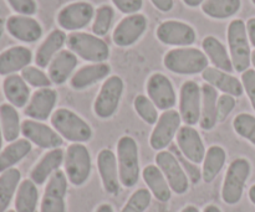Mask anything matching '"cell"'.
Returning a JSON list of instances; mask_svg holds the SVG:
<instances>
[{
    "label": "cell",
    "instance_id": "cell-1",
    "mask_svg": "<svg viewBox=\"0 0 255 212\" xmlns=\"http://www.w3.org/2000/svg\"><path fill=\"white\" fill-rule=\"evenodd\" d=\"M50 122L52 128L62 137V139L71 143H87L94 136L91 126L81 116L69 108H59L54 111Z\"/></svg>",
    "mask_w": 255,
    "mask_h": 212
},
{
    "label": "cell",
    "instance_id": "cell-2",
    "mask_svg": "<svg viewBox=\"0 0 255 212\" xmlns=\"http://www.w3.org/2000/svg\"><path fill=\"white\" fill-rule=\"evenodd\" d=\"M116 156L121 185L126 189L133 188L141 176L139 150L136 139L131 136L121 137L117 141Z\"/></svg>",
    "mask_w": 255,
    "mask_h": 212
},
{
    "label": "cell",
    "instance_id": "cell-3",
    "mask_svg": "<svg viewBox=\"0 0 255 212\" xmlns=\"http://www.w3.org/2000/svg\"><path fill=\"white\" fill-rule=\"evenodd\" d=\"M208 57L196 47H176L163 57V65L168 71L177 74H198L208 67Z\"/></svg>",
    "mask_w": 255,
    "mask_h": 212
},
{
    "label": "cell",
    "instance_id": "cell-4",
    "mask_svg": "<svg viewBox=\"0 0 255 212\" xmlns=\"http://www.w3.org/2000/svg\"><path fill=\"white\" fill-rule=\"evenodd\" d=\"M229 55L233 62L234 71L243 73L252 65L251 42L247 32V25L242 19L232 20L227 30Z\"/></svg>",
    "mask_w": 255,
    "mask_h": 212
},
{
    "label": "cell",
    "instance_id": "cell-5",
    "mask_svg": "<svg viewBox=\"0 0 255 212\" xmlns=\"http://www.w3.org/2000/svg\"><path fill=\"white\" fill-rule=\"evenodd\" d=\"M66 45L77 57L92 64L105 62L110 57L109 44L101 37L89 32H71L67 36Z\"/></svg>",
    "mask_w": 255,
    "mask_h": 212
},
{
    "label": "cell",
    "instance_id": "cell-6",
    "mask_svg": "<svg viewBox=\"0 0 255 212\" xmlns=\"http://www.w3.org/2000/svg\"><path fill=\"white\" fill-rule=\"evenodd\" d=\"M251 171L252 165L246 158H237L229 164L222 185V200L224 204L233 206L242 200Z\"/></svg>",
    "mask_w": 255,
    "mask_h": 212
},
{
    "label": "cell",
    "instance_id": "cell-7",
    "mask_svg": "<svg viewBox=\"0 0 255 212\" xmlns=\"http://www.w3.org/2000/svg\"><path fill=\"white\" fill-rule=\"evenodd\" d=\"M65 174L74 186H82L90 179L92 170L91 154L85 144L72 143L65 150Z\"/></svg>",
    "mask_w": 255,
    "mask_h": 212
},
{
    "label": "cell",
    "instance_id": "cell-8",
    "mask_svg": "<svg viewBox=\"0 0 255 212\" xmlns=\"http://www.w3.org/2000/svg\"><path fill=\"white\" fill-rule=\"evenodd\" d=\"M125 82L120 76H110L102 83L94 102V113L100 119L112 118L116 114L124 94Z\"/></svg>",
    "mask_w": 255,
    "mask_h": 212
},
{
    "label": "cell",
    "instance_id": "cell-9",
    "mask_svg": "<svg viewBox=\"0 0 255 212\" xmlns=\"http://www.w3.org/2000/svg\"><path fill=\"white\" fill-rule=\"evenodd\" d=\"M154 161L164 175L166 180L168 181L172 193L177 194V195H184L189 190L191 181H189L188 175L183 170L176 155L169 149L168 150L157 151Z\"/></svg>",
    "mask_w": 255,
    "mask_h": 212
},
{
    "label": "cell",
    "instance_id": "cell-10",
    "mask_svg": "<svg viewBox=\"0 0 255 212\" xmlns=\"http://www.w3.org/2000/svg\"><path fill=\"white\" fill-rule=\"evenodd\" d=\"M181 124L182 118L178 111L176 109L164 111L154 124V128L149 137L151 148L157 151L166 150L178 134V131L182 127Z\"/></svg>",
    "mask_w": 255,
    "mask_h": 212
},
{
    "label": "cell",
    "instance_id": "cell-11",
    "mask_svg": "<svg viewBox=\"0 0 255 212\" xmlns=\"http://www.w3.org/2000/svg\"><path fill=\"white\" fill-rule=\"evenodd\" d=\"M202 87L196 81H186L179 89L178 113L186 126L194 127L201 119Z\"/></svg>",
    "mask_w": 255,
    "mask_h": 212
},
{
    "label": "cell",
    "instance_id": "cell-12",
    "mask_svg": "<svg viewBox=\"0 0 255 212\" xmlns=\"http://www.w3.org/2000/svg\"><path fill=\"white\" fill-rule=\"evenodd\" d=\"M67 188L69 180L65 171H56L45 186L40 212H66Z\"/></svg>",
    "mask_w": 255,
    "mask_h": 212
},
{
    "label": "cell",
    "instance_id": "cell-13",
    "mask_svg": "<svg viewBox=\"0 0 255 212\" xmlns=\"http://www.w3.org/2000/svg\"><path fill=\"white\" fill-rule=\"evenodd\" d=\"M147 97L156 104L158 111H169L177 104V93L173 83L161 72L152 73L146 82Z\"/></svg>",
    "mask_w": 255,
    "mask_h": 212
},
{
    "label": "cell",
    "instance_id": "cell-14",
    "mask_svg": "<svg viewBox=\"0 0 255 212\" xmlns=\"http://www.w3.org/2000/svg\"><path fill=\"white\" fill-rule=\"evenodd\" d=\"M156 36L162 44L176 47H188L196 42V30L179 20H166L156 30Z\"/></svg>",
    "mask_w": 255,
    "mask_h": 212
},
{
    "label": "cell",
    "instance_id": "cell-15",
    "mask_svg": "<svg viewBox=\"0 0 255 212\" xmlns=\"http://www.w3.org/2000/svg\"><path fill=\"white\" fill-rule=\"evenodd\" d=\"M92 4L87 1H75L62 7L57 14V24L62 30L76 32L86 27L94 20Z\"/></svg>",
    "mask_w": 255,
    "mask_h": 212
},
{
    "label": "cell",
    "instance_id": "cell-16",
    "mask_svg": "<svg viewBox=\"0 0 255 212\" xmlns=\"http://www.w3.org/2000/svg\"><path fill=\"white\" fill-rule=\"evenodd\" d=\"M21 134L30 143L42 149L61 148L64 144L62 137L54 128L34 119L21 122Z\"/></svg>",
    "mask_w": 255,
    "mask_h": 212
},
{
    "label": "cell",
    "instance_id": "cell-17",
    "mask_svg": "<svg viewBox=\"0 0 255 212\" xmlns=\"http://www.w3.org/2000/svg\"><path fill=\"white\" fill-rule=\"evenodd\" d=\"M148 26V20L143 14H131L121 20L115 27L112 40L120 47H128L136 44Z\"/></svg>",
    "mask_w": 255,
    "mask_h": 212
},
{
    "label": "cell",
    "instance_id": "cell-18",
    "mask_svg": "<svg viewBox=\"0 0 255 212\" xmlns=\"http://www.w3.org/2000/svg\"><path fill=\"white\" fill-rule=\"evenodd\" d=\"M96 163L105 191L110 195L116 196L120 193L122 186L121 181H120L119 164H117L116 154L111 149H101L97 154Z\"/></svg>",
    "mask_w": 255,
    "mask_h": 212
},
{
    "label": "cell",
    "instance_id": "cell-19",
    "mask_svg": "<svg viewBox=\"0 0 255 212\" xmlns=\"http://www.w3.org/2000/svg\"><path fill=\"white\" fill-rule=\"evenodd\" d=\"M57 97L59 94H57L56 89L51 88V87L36 89L30 97L29 103L25 107V116L34 121H47L49 118H51L52 113H54Z\"/></svg>",
    "mask_w": 255,
    "mask_h": 212
},
{
    "label": "cell",
    "instance_id": "cell-20",
    "mask_svg": "<svg viewBox=\"0 0 255 212\" xmlns=\"http://www.w3.org/2000/svg\"><path fill=\"white\" fill-rule=\"evenodd\" d=\"M176 144L179 151L192 163L199 165L206 156V145L201 134L194 127L182 126L176 137Z\"/></svg>",
    "mask_w": 255,
    "mask_h": 212
},
{
    "label": "cell",
    "instance_id": "cell-21",
    "mask_svg": "<svg viewBox=\"0 0 255 212\" xmlns=\"http://www.w3.org/2000/svg\"><path fill=\"white\" fill-rule=\"evenodd\" d=\"M6 30L14 39L31 44L42 36V27L37 20L27 15H12L6 20Z\"/></svg>",
    "mask_w": 255,
    "mask_h": 212
},
{
    "label": "cell",
    "instance_id": "cell-22",
    "mask_svg": "<svg viewBox=\"0 0 255 212\" xmlns=\"http://www.w3.org/2000/svg\"><path fill=\"white\" fill-rule=\"evenodd\" d=\"M65 151L61 148L50 149L30 171V179L36 185H44L64 165Z\"/></svg>",
    "mask_w": 255,
    "mask_h": 212
},
{
    "label": "cell",
    "instance_id": "cell-23",
    "mask_svg": "<svg viewBox=\"0 0 255 212\" xmlns=\"http://www.w3.org/2000/svg\"><path fill=\"white\" fill-rule=\"evenodd\" d=\"M202 78L206 81V83L211 84L217 91H221L224 94H229L237 98V97L243 96L244 93V87L241 79L216 67H207L202 72Z\"/></svg>",
    "mask_w": 255,
    "mask_h": 212
},
{
    "label": "cell",
    "instance_id": "cell-24",
    "mask_svg": "<svg viewBox=\"0 0 255 212\" xmlns=\"http://www.w3.org/2000/svg\"><path fill=\"white\" fill-rule=\"evenodd\" d=\"M79 60L77 56L72 51L67 50H61L56 56L52 59L47 67V74L54 84L61 86L66 83L74 74V71L76 70Z\"/></svg>",
    "mask_w": 255,
    "mask_h": 212
},
{
    "label": "cell",
    "instance_id": "cell-25",
    "mask_svg": "<svg viewBox=\"0 0 255 212\" xmlns=\"http://www.w3.org/2000/svg\"><path fill=\"white\" fill-rule=\"evenodd\" d=\"M110 72H111V67L106 62L86 65L72 74L70 78V87L75 91H84L96 84L97 82L110 77Z\"/></svg>",
    "mask_w": 255,
    "mask_h": 212
},
{
    "label": "cell",
    "instance_id": "cell-26",
    "mask_svg": "<svg viewBox=\"0 0 255 212\" xmlns=\"http://www.w3.org/2000/svg\"><path fill=\"white\" fill-rule=\"evenodd\" d=\"M32 52L25 46H12L0 54V74L10 76L30 66Z\"/></svg>",
    "mask_w": 255,
    "mask_h": 212
},
{
    "label": "cell",
    "instance_id": "cell-27",
    "mask_svg": "<svg viewBox=\"0 0 255 212\" xmlns=\"http://www.w3.org/2000/svg\"><path fill=\"white\" fill-rule=\"evenodd\" d=\"M67 35L64 30H52L46 39L42 41V44L37 47L36 54H35V64L40 69H46L49 67L50 62L52 61L55 56L62 50L64 45L66 44Z\"/></svg>",
    "mask_w": 255,
    "mask_h": 212
},
{
    "label": "cell",
    "instance_id": "cell-28",
    "mask_svg": "<svg viewBox=\"0 0 255 212\" xmlns=\"http://www.w3.org/2000/svg\"><path fill=\"white\" fill-rule=\"evenodd\" d=\"M142 179L148 188L149 193L159 203H168L172 198V190L162 171L156 164L147 165L142 170Z\"/></svg>",
    "mask_w": 255,
    "mask_h": 212
},
{
    "label": "cell",
    "instance_id": "cell-29",
    "mask_svg": "<svg viewBox=\"0 0 255 212\" xmlns=\"http://www.w3.org/2000/svg\"><path fill=\"white\" fill-rule=\"evenodd\" d=\"M202 49L213 67L232 73L234 71L233 62L227 47L216 36H206L202 41Z\"/></svg>",
    "mask_w": 255,
    "mask_h": 212
},
{
    "label": "cell",
    "instance_id": "cell-30",
    "mask_svg": "<svg viewBox=\"0 0 255 212\" xmlns=\"http://www.w3.org/2000/svg\"><path fill=\"white\" fill-rule=\"evenodd\" d=\"M5 98L15 108H24L30 101V87L25 82L21 74H10L6 76L2 83Z\"/></svg>",
    "mask_w": 255,
    "mask_h": 212
},
{
    "label": "cell",
    "instance_id": "cell-31",
    "mask_svg": "<svg viewBox=\"0 0 255 212\" xmlns=\"http://www.w3.org/2000/svg\"><path fill=\"white\" fill-rule=\"evenodd\" d=\"M202 87V104L199 127L203 131H212L217 126V104H218V91L211 84L204 83Z\"/></svg>",
    "mask_w": 255,
    "mask_h": 212
},
{
    "label": "cell",
    "instance_id": "cell-32",
    "mask_svg": "<svg viewBox=\"0 0 255 212\" xmlns=\"http://www.w3.org/2000/svg\"><path fill=\"white\" fill-rule=\"evenodd\" d=\"M227 161V151L221 145H211L206 151L202 166V180L206 184L216 180Z\"/></svg>",
    "mask_w": 255,
    "mask_h": 212
},
{
    "label": "cell",
    "instance_id": "cell-33",
    "mask_svg": "<svg viewBox=\"0 0 255 212\" xmlns=\"http://www.w3.org/2000/svg\"><path fill=\"white\" fill-rule=\"evenodd\" d=\"M32 149V144L27 139H17L11 141L0 151V174L14 168Z\"/></svg>",
    "mask_w": 255,
    "mask_h": 212
},
{
    "label": "cell",
    "instance_id": "cell-34",
    "mask_svg": "<svg viewBox=\"0 0 255 212\" xmlns=\"http://www.w3.org/2000/svg\"><path fill=\"white\" fill-rule=\"evenodd\" d=\"M39 203V190L37 185L31 179H25L20 183L15 196V211L35 212Z\"/></svg>",
    "mask_w": 255,
    "mask_h": 212
},
{
    "label": "cell",
    "instance_id": "cell-35",
    "mask_svg": "<svg viewBox=\"0 0 255 212\" xmlns=\"http://www.w3.org/2000/svg\"><path fill=\"white\" fill-rule=\"evenodd\" d=\"M0 124H1L4 141L11 143L19 139L21 133V122L17 111L10 103L0 106Z\"/></svg>",
    "mask_w": 255,
    "mask_h": 212
},
{
    "label": "cell",
    "instance_id": "cell-36",
    "mask_svg": "<svg viewBox=\"0 0 255 212\" xmlns=\"http://www.w3.org/2000/svg\"><path fill=\"white\" fill-rule=\"evenodd\" d=\"M21 173L19 169L11 168L0 175V212H6L12 198L21 183Z\"/></svg>",
    "mask_w": 255,
    "mask_h": 212
},
{
    "label": "cell",
    "instance_id": "cell-37",
    "mask_svg": "<svg viewBox=\"0 0 255 212\" xmlns=\"http://www.w3.org/2000/svg\"><path fill=\"white\" fill-rule=\"evenodd\" d=\"M201 6L207 16L224 20L234 16L241 10L242 0H206Z\"/></svg>",
    "mask_w": 255,
    "mask_h": 212
},
{
    "label": "cell",
    "instance_id": "cell-38",
    "mask_svg": "<svg viewBox=\"0 0 255 212\" xmlns=\"http://www.w3.org/2000/svg\"><path fill=\"white\" fill-rule=\"evenodd\" d=\"M133 108L137 116L149 126H154L158 121V108L156 104L144 94H138L133 101Z\"/></svg>",
    "mask_w": 255,
    "mask_h": 212
},
{
    "label": "cell",
    "instance_id": "cell-39",
    "mask_svg": "<svg viewBox=\"0 0 255 212\" xmlns=\"http://www.w3.org/2000/svg\"><path fill=\"white\" fill-rule=\"evenodd\" d=\"M115 19V10L110 5H102L95 12L94 22H92V32L96 36L101 37L109 34L111 25Z\"/></svg>",
    "mask_w": 255,
    "mask_h": 212
},
{
    "label": "cell",
    "instance_id": "cell-40",
    "mask_svg": "<svg viewBox=\"0 0 255 212\" xmlns=\"http://www.w3.org/2000/svg\"><path fill=\"white\" fill-rule=\"evenodd\" d=\"M233 129L239 137L255 146V117L249 113H239L233 119Z\"/></svg>",
    "mask_w": 255,
    "mask_h": 212
},
{
    "label": "cell",
    "instance_id": "cell-41",
    "mask_svg": "<svg viewBox=\"0 0 255 212\" xmlns=\"http://www.w3.org/2000/svg\"><path fill=\"white\" fill-rule=\"evenodd\" d=\"M152 194L148 189H138L134 191L120 212H144L151 205Z\"/></svg>",
    "mask_w": 255,
    "mask_h": 212
},
{
    "label": "cell",
    "instance_id": "cell-42",
    "mask_svg": "<svg viewBox=\"0 0 255 212\" xmlns=\"http://www.w3.org/2000/svg\"><path fill=\"white\" fill-rule=\"evenodd\" d=\"M21 77L25 79L29 86L35 88H47L52 84L49 74L45 73L40 67L37 66H27L21 71Z\"/></svg>",
    "mask_w": 255,
    "mask_h": 212
},
{
    "label": "cell",
    "instance_id": "cell-43",
    "mask_svg": "<svg viewBox=\"0 0 255 212\" xmlns=\"http://www.w3.org/2000/svg\"><path fill=\"white\" fill-rule=\"evenodd\" d=\"M168 148L169 150L176 155V158L178 159V161L181 163L183 170L186 171V174L188 175L189 181H191L192 184H194V185H197V184L202 180V169H199L197 164L192 163L191 160H188V159H187L186 156L179 151L177 144H171Z\"/></svg>",
    "mask_w": 255,
    "mask_h": 212
},
{
    "label": "cell",
    "instance_id": "cell-44",
    "mask_svg": "<svg viewBox=\"0 0 255 212\" xmlns=\"http://www.w3.org/2000/svg\"><path fill=\"white\" fill-rule=\"evenodd\" d=\"M237 106L236 97L229 94H221L218 97V104H217V121L218 123H224L227 121L233 109Z\"/></svg>",
    "mask_w": 255,
    "mask_h": 212
},
{
    "label": "cell",
    "instance_id": "cell-45",
    "mask_svg": "<svg viewBox=\"0 0 255 212\" xmlns=\"http://www.w3.org/2000/svg\"><path fill=\"white\" fill-rule=\"evenodd\" d=\"M11 9L19 15H27L31 16L36 12L37 5L35 0H6Z\"/></svg>",
    "mask_w": 255,
    "mask_h": 212
},
{
    "label": "cell",
    "instance_id": "cell-46",
    "mask_svg": "<svg viewBox=\"0 0 255 212\" xmlns=\"http://www.w3.org/2000/svg\"><path fill=\"white\" fill-rule=\"evenodd\" d=\"M242 83H243L244 92L247 93L248 98L255 111V70L249 69L242 73Z\"/></svg>",
    "mask_w": 255,
    "mask_h": 212
},
{
    "label": "cell",
    "instance_id": "cell-47",
    "mask_svg": "<svg viewBox=\"0 0 255 212\" xmlns=\"http://www.w3.org/2000/svg\"><path fill=\"white\" fill-rule=\"evenodd\" d=\"M115 6L127 15L137 14L143 6V0H111Z\"/></svg>",
    "mask_w": 255,
    "mask_h": 212
},
{
    "label": "cell",
    "instance_id": "cell-48",
    "mask_svg": "<svg viewBox=\"0 0 255 212\" xmlns=\"http://www.w3.org/2000/svg\"><path fill=\"white\" fill-rule=\"evenodd\" d=\"M152 4L154 5L156 9H158L159 11L168 12L173 9L174 1L173 0H151Z\"/></svg>",
    "mask_w": 255,
    "mask_h": 212
},
{
    "label": "cell",
    "instance_id": "cell-49",
    "mask_svg": "<svg viewBox=\"0 0 255 212\" xmlns=\"http://www.w3.org/2000/svg\"><path fill=\"white\" fill-rule=\"evenodd\" d=\"M247 25V32H248V39L251 45L255 47V17H251L248 21L246 22Z\"/></svg>",
    "mask_w": 255,
    "mask_h": 212
},
{
    "label": "cell",
    "instance_id": "cell-50",
    "mask_svg": "<svg viewBox=\"0 0 255 212\" xmlns=\"http://www.w3.org/2000/svg\"><path fill=\"white\" fill-rule=\"evenodd\" d=\"M95 212H115V210L110 204H101Z\"/></svg>",
    "mask_w": 255,
    "mask_h": 212
},
{
    "label": "cell",
    "instance_id": "cell-51",
    "mask_svg": "<svg viewBox=\"0 0 255 212\" xmlns=\"http://www.w3.org/2000/svg\"><path fill=\"white\" fill-rule=\"evenodd\" d=\"M204 1H206V0H183L184 4L189 7H197L199 6V5L203 4Z\"/></svg>",
    "mask_w": 255,
    "mask_h": 212
},
{
    "label": "cell",
    "instance_id": "cell-52",
    "mask_svg": "<svg viewBox=\"0 0 255 212\" xmlns=\"http://www.w3.org/2000/svg\"><path fill=\"white\" fill-rule=\"evenodd\" d=\"M203 212H222V210L217 205H208L203 209Z\"/></svg>",
    "mask_w": 255,
    "mask_h": 212
},
{
    "label": "cell",
    "instance_id": "cell-53",
    "mask_svg": "<svg viewBox=\"0 0 255 212\" xmlns=\"http://www.w3.org/2000/svg\"><path fill=\"white\" fill-rule=\"evenodd\" d=\"M181 212H199V209L194 205H187L182 209Z\"/></svg>",
    "mask_w": 255,
    "mask_h": 212
},
{
    "label": "cell",
    "instance_id": "cell-54",
    "mask_svg": "<svg viewBox=\"0 0 255 212\" xmlns=\"http://www.w3.org/2000/svg\"><path fill=\"white\" fill-rule=\"evenodd\" d=\"M248 196H249V200H251L252 203H253L255 205V184H254V185H252L251 189H249Z\"/></svg>",
    "mask_w": 255,
    "mask_h": 212
},
{
    "label": "cell",
    "instance_id": "cell-55",
    "mask_svg": "<svg viewBox=\"0 0 255 212\" xmlns=\"http://www.w3.org/2000/svg\"><path fill=\"white\" fill-rule=\"evenodd\" d=\"M2 141H4V136H2L1 124H0V151H1V149H2Z\"/></svg>",
    "mask_w": 255,
    "mask_h": 212
},
{
    "label": "cell",
    "instance_id": "cell-56",
    "mask_svg": "<svg viewBox=\"0 0 255 212\" xmlns=\"http://www.w3.org/2000/svg\"><path fill=\"white\" fill-rule=\"evenodd\" d=\"M252 64H253L254 70H255V50L253 52H252Z\"/></svg>",
    "mask_w": 255,
    "mask_h": 212
},
{
    "label": "cell",
    "instance_id": "cell-57",
    "mask_svg": "<svg viewBox=\"0 0 255 212\" xmlns=\"http://www.w3.org/2000/svg\"><path fill=\"white\" fill-rule=\"evenodd\" d=\"M6 212H16V211H15V210H7Z\"/></svg>",
    "mask_w": 255,
    "mask_h": 212
},
{
    "label": "cell",
    "instance_id": "cell-58",
    "mask_svg": "<svg viewBox=\"0 0 255 212\" xmlns=\"http://www.w3.org/2000/svg\"><path fill=\"white\" fill-rule=\"evenodd\" d=\"M252 2H253V4L255 5V0H252Z\"/></svg>",
    "mask_w": 255,
    "mask_h": 212
}]
</instances>
